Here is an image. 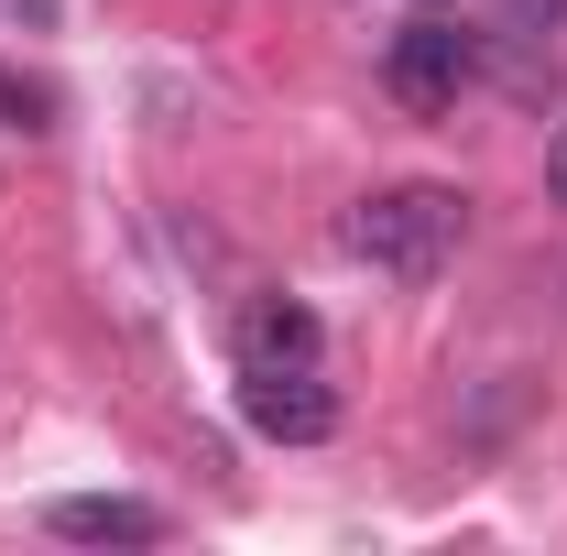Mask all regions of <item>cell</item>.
I'll list each match as a JSON object with an SVG mask.
<instances>
[{
	"label": "cell",
	"instance_id": "cell-7",
	"mask_svg": "<svg viewBox=\"0 0 567 556\" xmlns=\"http://www.w3.org/2000/svg\"><path fill=\"white\" fill-rule=\"evenodd\" d=\"M44 110H55V99H44L33 76H11V66H0V132H44Z\"/></svg>",
	"mask_w": 567,
	"mask_h": 556
},
{
	"label": "cell",
	"instance_id": "cell-6",
	"mask_svg": "<svg viewBox=\"0 0 567 556\" xmlns=\"http://www.w3.org/2000/svg\"><path fill=\"white\" fill-rule=\"evenodd\" d=\"M492 22L513 33V44H546V33L567 22V0H492Z\"/></svg>",
	"mask_w": 567,
	"mask_h": 556
},
{
	"label": "cell",
	"instance_id": "cell-4",
	"mask_svg": "<svg viewBox=\"0 0 567 556\" xmlns=\"http://www.w3.org/2000/svg\"><path fill=\"white\" fill-rule=\"evenodd\" d=\"M44 535H66V546H164V513L132 502V491H66V502H44Z\"/></svg>",
	"mask_w": 567,
	"mask_h": 556
},
{
	"label": "cell",
	"instance_id": "cell-1",
	"mask_svg": "<svg viewBox=\"0 0 567 556\" xmlns=\"http://www.w3.org/2000/svg\"><path fill=\"white\" fill-rule=\"evenodd\" d=\"M339 240H350V262H371V274H393V284H436V274H447V251L470 240V197L415 175V186L360 197V208L339 218Z\"/></svg>",
	"mask_w": 567,
	"mask_h": 556
},
{
	"label": "cell",
	"instance_id": "cell-9",
	"mask_svg": "<svg viewBox=\"0 0 567 556\" xmlns=\"http://www.w3.org/2000/svg\"><path fill=\"white\" fill-rule=\"evenodd\" d=\"M11 22H22V33H44V22H55V0H11Z\"/></svg>",
	"mask_w": 567,
	"mask_h": 556
},
{
	"label": "cell",
	"instance_id": "cell-8",
	"mask_svg": "<svg viewBox=\"0 0 567 556\" xmlns=\"http://www.w3.org/2000/svg\"><path fill=\"white\" fill-rule=\"evenodd\" d=\"M546 197H557V208H567V132L546 142Z\"/></svg>",
	"mask_w": 567,
	"mask_h": 556
},
{
	"label": "cell",
	"instance_id": "cell-3",
	"mask_svg": "<svg viewBox=\"0 0 567 556\" xmlns=\"http://www.w3.org/2000/svg\"><path fill=\"white\" fill-rule=\"evenodd\" d=\"M240 415L274 447H328L339 436V393L317 382V360H240Z\"/></svg>",
	"mask_w": 567,
	"mask_h": 556
},
{
	"label": "cell",
	"instance_id": "cell-5",
	"mask_svg": "<svg viewBox=\"0 0 567 556\" xmlns=\"http://www.w3.org/2000/svg\"><path fill=\"white\" fill-rule=\"evenodd\" d=\"M317 317H306V306H295V295H262V306H251V317H240V360H317Z\"/></svg>",
	"mask_w": 567,
	"mask_h": 556
},
{
	"label": "cell",
	"instance_id": "cell-2",
	"mask_svg": "<svg viewBox=\"0 0 567 556\" xmlns=\"http://www.w3.org/2000/svg\"><path fill=\"white\" fill-rule=\"evenodd\" d=\"M481 66H492V33L458 22V11H415V22L382 44V87H393L415 121H447V110L481 87Z\"/></svg>",
	"mask_w": 567,
	"mask_h": 556
}]
</instances>
